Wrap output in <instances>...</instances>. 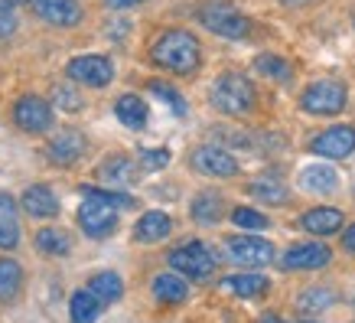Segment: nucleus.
<instances>
[{
  "label": "nucleus",
  "instance_id": "obj_1",
  "mask_svg": "<svg viewBox=\"0 0 355 323\" xmlns=\"http://www.w3.org/2000/svg\"><path fill=\"white\" fill-rule=\"evenodd\" d=\"M150 59L166 72H176V76H193L199 69V40L186 30H166L160 33L150 46Z\"/></svg>",
  "mask_w": 355,
  "mask_h": 323
},
{
  "label": "nucleus",
  "instance_id": "obj_2",
  "mask_svg": "<svg viewBox=\"0 0 355 323\" xmlns=\"http://www.w3.org/2000/svg\"><path fill=\"white\" fill-rule=\"evenodd\" d=\"M212 105L222 111V115H232V118H241L254 108V85L248 82V76L241 72H225L212 85Z\"/></svg>",
  "mask_w": 355,
  "mask_h": 323
},
{
  "label": "nucleus",
  "instance_id": "obj_3",
  "mask_svg": "<svg viewBox=\"0 0 355 323\" xmlns=\"http://www.w3.org/2000/svg\"><path fill=\"white\" fill-rule=\"evenodd\" d=\"M199 23H202L205 30L218 33V36H228V40H241V36H248V30H251V23H248L245 13H238L225 0H209V3H202V7H199Z\"/></svg>",
  "mask_w": 355,
  "mask_h": 323
},
{
  "label": "nucleus",
  "instance_id": "obj_4",
  "mask_svg": "<svg viewBox=\"0 0 355 323\" xmlns=\"http://www.w3.org/2000/svg\"><path fill=\"white\" fill-rule=\"evenodd\" d=\"M170 268L180 271L183 278L205 281L216 274V255L202 242H183V245H176L170 251Z\"/></svg>",
  "mask_w": 355,
  "mask_h": 323
},
{
  "label": "nucleus",
  "instance_id": "obj_5",
  "mask_svg": "<svg viewBox=\"0 0 355 323\" xmlns=\"http://www.w3.org/2000/svg\"><path fill=\"white\" fill-rule=\"evenodd\" d=\"M300 108L306 115H339L345 108V85L336 82V78H320L313 85L303 88L300 95Z\"/></svg>",
  "mask_w": 355,
  "mask_h": 323
},
{
  "label": "nucleus",
  "instance_id": "obj_6",
  "mask_svg": "<svg viewBox=\"0 0 355 323\" xmlns=\"http://www.w3.org/2000/svg\"><path fill=\"white\" fill-rule=\"evenodd\" d=\"M228 248V258L241 265V268H264L274 261V245L268 238H258V235H232L225 242Z\"/></svg>",
  "mask_w": 355,
  "mask_h": 323
},
{
  "label": "nucleus",
  "instance_id": "obj_7",
  "mask_svg": "<svg viewBox=\"0 0 355 323\" xmlns=\"http://www.w3.org/2000/svg\"><path fill=\"white\" fill-rule=\"evenodd\" d=\"M13 124L26 134H43V131L53 128V108L40 95H23L13 105Z\"/></svg>",
  "mask_w": 355,
  "mask_h": 323
},
{
  "label": "nucleus",
  "instance_id": "obj_8",
  "mask_svg": "<svg viewBox=\"0 0 355 323\" xmlns=\"http://www.w3.org/2000/svg\"><path fill=\"white\" fill-rule=\"evenodd\" d=\"M65 72L72 82H82L88 88H105L114 78V65H111L108 56H76L65 65Z\"/></svg>",
  "mask_w": 355,
  "mask_h": 323
},
{
  "label": "nucleus",
  "instance_id": "obj_9",
  "mask_svg": "<svg viewBox=\"0 0 355 323\" xmlns=\"http://www.w3.org/2000/svg\"><path fill=\"white\" fill-rule=\"evenodd\" d=\"M78 226L88 238H108L118 229V213L114 206L98 203V199H85L78 206Z\"/></svg>",
  "mask_w": 355,
  "mask_h": 323
},
{
  "label": "nucleus",
  "instance_id": "obj_10",
  "mask_svg": "<svg viewBox=\"0 0 355 323\" xmlns=\"http://www.w3.org/2000/svg\"><path fill=\"white\" fill-rule=\"evenodd\" d=\"M310 151L316 154V157H326V160H345V157L355 151V128L336 124V128L316 134V138L310 140Z\"/></svg>",
  "mask_w": 355,
  "mask_h": 323
},
{
  "label": "nucleus",
  "instance_id": "obj_11",
  "mask_svg": "<svg viewBox=\"0 0 355 323\" xmlns=\"http://www.w3.org/2000/svg\"><path fill=\"white\" fill-rule=\"evenodd\" d=\"M333 261V251L323 245V242H297V245L287 248V255L280 258V268L284 271H316L326 268Z\"/></svg>",
  "mask_w": 355,
  "mask_h": 323
},
{
  "label": "nucleus",
  "instance_id": "obj_12",
  "mask_svg": "<svg viewBox=\"0 0 355 323\" xmlns=\"http://www.w3.org/2000/svg\"><path fill=\"white\" fill-rule=\"evenodd\" d=\"M193 167L202 176H218V180H232L238 173V160L222 147H199L193 154Z\"/></svg>",
  "mask_w": 355,
  "mask_h": 323
},
{
  "label": "nucleus",
  "instance_id": "obj_13",
  "mask_svg": "<svg viewBox=\"0 0 355 323\" xmlns=\"http://www.w3.org/2000/svg\"><path fill=\"white\" fill-rule=\"evenodd\" d=\"M33 13L49 26H76L82 20L78 0H33Z\"/></svg>",
  "mask_w": 355,
  "mask_h": 323
},
{
  "label": "nucleus",
  "instance_id": "obj_14",
  "mask_svg": "<svg viewBox=\"0 0 355 323\" xmlns=\"http://www.w3.org/2000/svg\"><path fill=\"white\" fill-rule=\"evenodd\" d=\"M82 154H85V138H82L78 131L55 134V138L49 140V147H46V157H49L55 167H69V163H76Z\"/></svg>",
  "mask_w": 355,
  "mask_h": 323
},
{
  "label": "nucleus",
  "instance_id": "obj_15",
  "mask_svg": "<svg viewBox=\"0 0 355 323\" xmlns=\"http://www.w3.org/2000/svg\"><path fill=\"white\" fill-rule=\"evenodd\" d=\"M300 229H306L310 235H336L343 229V213L333 206H316L300 215Z\"/></svg>",
  "mask_w": 355,
  "mask_h": 323
},
{
  "label": "nucleus",
  "instance_id": "obj_16",
  "mask_svg": "<svg viewBox=\"0 0 355 323\" xmlns=\"http://www.w3.org/2000/svg\"><path fill=\"white\" fill-rule=\"evenodd\" d=\"M153 297L166 307H176V304H183L189 297V284L183 281L180 271H163L153 278Z\"/></svg>",
  "mask_w": 355,
  "mask_h": 323
},
{
  "label": "nucleus",
  "instance_id": "obj_17",
  "mask_svg": "<svg viewBox=\"0 0 355 323\" xmlns=\"http://www.w3.org/2000/svg\"><path fill=\"white\" fill-rule=\"evenodd\" d=\"M20 203H23V209H26V215H33V219H49V215L59 213V199H55V193L43 183L26 186Z\"/></svg>",
  "mask_w": 355,
  "mask_h": 323
},
{
  "label": "nucleus",
  "instance_id": "obj_18",
  "mask_svg": "<svg viewBox=\"0 0 355 323\" xmlns=\"http://www.w3.org/2000/svg\"><path fill=\"white\" fill-rule=\"evenodd\" d=\"M173 232V219L166 213H144L134 226V238L144 242V245H153V242H163V238Z\"/></svg>",
  "mask_w": 355,
  "mask_h": 323
},
{
  "label": "nucleus",
  "instance_id": "obj_19",
  "mask_svg": "<svg viewBox=\"0 0 355 323\" xmlns=\"http://www.w3.org/2000/svg\"><path fill=\"white\" fill-rule=\"evenodd\" d=\"M98 176L108 186H128L137 180V163L130 157H108V160L98 167Z\"/></svg>",
  "mask_w": 355,
  "mask_h": 323
},
{
  "label": "nucleus",
  "instance_id": "obj_20",
  "mask_svg": "<svg viewBox=\"0 0 355 323\" xmlns=\"http://www.w3.org/2000/svg\"><path fill=\"white\" fill-rule=\"evenodd\" d=\"M114 115H118V121L130 131L147 128V101L140 95H121L118 105H114Z\"/></svg>",
  "mask_w": 355,
  "mask_h": 323
},
{
  "label": "nucleus",
  "instance_id": "obj_21",
  "mask_svg": "<svg viewBox=\"0 0 355 323\" xmlns=\"http://www.w3.org/2000/svg\"><path fill=\"white\" fill-rule=\"evenodd\" d=\"M36 251L46 258H65L72 251V238L65 229H40L36 232Z\"/></svg>",
  "mask_w": 355,
  "mask_h": 323
},
{
  "label": "nucleus",
  "instance_id": "obj_22",
  "mask_svg": "<svg viewBox=\"0 0 355 323\" xmlns=\"http://www.w3.org/2000/svg\"><path fill=\"white\" fill-rule=\"evenodd\" d=\"M101 307H105V304L92 294V288H85V291L72 294V301H69V317H72V323H95L98 317H101Z\"/></svg>",
  "mask_w": 355,
  "mask_h": 323
},
{
  "label": "nucleus",
  "instance_id": "obj_23",
  "mask_svg": "<svg viewBox=\"0 0 355 323\" xmlns=\"http://www.w3.org/2000/svg\"><path fill=\"white\" fill-rule=\"evenodd\" d=\"M222 288L238 294V297H261V294L270 288V281L264 278V274H228V278L222 281Z\"/></svg>",
  "mask_w": 355,
  "mask_h": 323
},
{
  "label": "nucleus",
  "instance_id": "obj_24",
  "mask_svg": "<svg viewBox=\"0 0 355 323\" xmlns=\"http://www.w3.org/2000/svg\"><path fill=\"white\" fill-rule=\"evenodd\" d=\"M300 183L303 190H310V193H333L336 186H339V176H336L333 167H306L300 173Z\"/></svg>",
  "mask_w": 355,
  "mask_h": 323
},
{
  "label": "nucleus",
  "instance_id": "obj_25",
  "mask_svg": "<svg viewBox=\"0 0 355 323\" xmlns=\"http://www.w3.org/2000/svg\"><path fill=\"white\" fill-rule=\"evenodd\" d=\"M23 291V268L13 258H0V301L10 304Z\"/></svg>",
  "mask_w": 355,
  "mask_h": 323
},
{
  "label": "nucleus",
  "instance_id": "obj_26",
  "mask_svg": "<svg viewBox=\"0 0 355 323\" xmlns=\"http://www.w3.org/2000/svg\"><path fill=\"white\" fill-rule=\"evenodd\" d=\"M88 288H92V294H95L101 304H114V301H121V294H124V284H121V278L114 271H98L95 278L88 281Z\"/></svg>",
  "mask_w": 355,
  "mask_h": 323
},
{
  "label": "nucleus",
  "instance_id": "obj_27",
  "mask_svg": "<svg viewBox=\"0 0 355 323\" xmlns=\"http://www.w3.org/2000/svg\"><path fill=\"white\" fill-rule=\"evenodd\" d=\"M248 193L254 196V199H261V203H270V206H284L287 203V186L280 183V180H274V176H258L254 183L248 186Z\"/></svg>",
  "mask_w": 355,
  "mask_h": 323
},
{
  "label": "nucleus",
  "instance_id": "obj_28",
  "mask_svg": "<svg viewBox=\"0 0 355 323\" xmlns=\"http://www.w3.org/2000/svg\"><path fill=\"white\" fill-rule=\"evenodd\" d=\"M193 219L199 226H216L222 219V196L218 193H199L193 199Z\"/></svg>",
  "mask_w": 355,
  "mask_h": 323
},
{
  "label": "nucleus",
  "instance_id": "obj_29",
  "mask_svg": "<svg viewBox=\"0 0 355 323\" xmlns=\"http://www.w3.org/2000/svg\"><path fill=\"white\" fill-rule=\"evenodd\" d=\"M254 72H261L264 78H270V82H291L293 69L287 59H280V56H270V53H261L258 59H254Z\"/></svg>",
  "mask_w": 355,
  "mask_h": 323
},
{
  "label": "nucleus",
  "instance_id": "obj_30",
  "mask_svg": "<svg viewBox=\"0 0 355 323\" xmlns=\"http://www.w3.org/2000/svg\"><path fill=\"white\" fill-rule=\"evenodd\" d=\"M333 304H336L333 288H310V291H303L300 297H297V307L306 313H323V310H329Z\"/></svg>",
  "mask_w": 355,
  "mask_h": 323
},
{
  "label": "nucleus",
  "instance_id": "obj_31",
  "mask_svg": "<svg viewBox=\"0 0 355 323\" xmlns=\"http://www.w3.org/2000/svg\"><path fill=\"white\" fill-rule=\"evenodd\" d=\"M82 196H85V199H98V203H108V206H114V209H128V206H134V199H130L128 193H118V190L82 186Z\"/></svg>",
  "mask_w": 355,
  "mask_h": 323
},
{
  "label": "nucleus",
  "instance_id": "obj_32",
  "mask_svg": "<svg viewBox=\"0 0 355 323\" xmlns=\"http://www.w3.org/2000/svg\"><path fill=\"white\" fill-rule=\"evenodd\" d=\"M232 222H235L238 229L258 232V229H268V215L258 213V209H251V206H238L235 213H232Z\"/></svg>",
  "mask_w": 355,
  "mask_h": 323
},
{
  "label": "nucleus",
  "instance_id": "obj_33",
  "mask_svg": "<svg viewBox=\"0 0 355 323\" xmlns=\"http://www.w3.org/2000/svg\"><path fill=\"white\" fill-rule=\"evenodd\" d=\"M170 163V151L166 147H140V167L144 170H160Z\"/></svg>",
  "mask_w": 355,
  "mask_h": 323
},
{
  "label": "nucleus",
  "instance_id": "obj_34",
  "mask_svg": "<svg viewBox=\"0 0 355 323\" xmlns=\"http://www.w3.org/2000/svg\"><path fill=\"white\" fill-rule=\"evenodd\" d=\"M150 92H153L157 98H163V101H166V105H170L176 115H186V101L180 98V92H176V88L163 85V82H150Z\"/></svg>",
  "mask_w": 355,
  "mask_h": 323
},
{
  "label": "nucleus",
  "instance_id": "obj_35",
  "mask_svg": "<svg viewBox=\"0 0 355 323\" xmlns=\"http://www.w3.org/2000/svg\"><path fill=\"white\" fill-rule=\"evenodd\" d=\"M20 245V229H17V219H0V248L3 251H13Z\"/></svg>",
  "mask_w": 355,
  "mask_h": 323
},
{
  "label": "nucleus",
  "instance_id": "obj_36",
  "mask_svg": "<svg viewBox=\"0 0 355 323\" xmlns=\"http://www.w3.org/2000/svg\"><path fill=\"white\" fill-rule=\"evenodd\" d=\"M53 98H55V105L65 108V111H78V108H82V98H78L69 85H55Z\"/></svg>",
  "mask_w": 355,
  "mask_h": 323
},
{
  "label": "nucleus",
  "instance_id": "obj_37",
  "mask_svg": "<svg viewBox=\"0 0 355 323\" xmlns=\"http://www.w3.org/2000/svg\"><path fill=\"white\" fill-rule=\"evenodd\" d=\"M17 30V13H13V3L10 0H0V40L3 36H13Z\"/></svg>",
  "mask_w": 355,
  "mask_h": 323
},
{
  "label": "nucleus",
  "instance_id": "obj_38",
  "mask_svg": "<svg viewBox=\"0 0 355 323\" xmlns=\"http://www.w3.org/2000/svg\"><path fill=\"white\" fill-rule=\"evenodd\" d=\"M0 219H17V206L7 193H0Z\"/></svg>",
  "mask_w": 355,
  "mask_h": 323
},
{
  "label": "nucleus",
  "instance_id": "obj_39",
  "mask_svg": "<svg viewBox=\"0 0 355 323\" xmlns=\"http://www.w3.org/2000/svg\"><path fill=\"white\" fill-rule=\"evenodd\" d=\"M343 245H345V251H349V255H355V226H349V229H345Z\"/></svg>",
  "mask_w": 355,
  "mask_h": 323
},
{
  "label": "nucleus",
  "instance_id": "obj_40",
  "mask_svg": "<svg viewBox=\"0 0 355 323\" xmlns=\"http://www.w3.org/2000/svg\"><path fill=\"white\" fill-rule=\"evenodd\" d=\"M108 7H118V10H124V7H137V3H144V0H105Z\"/></svg>",
  "mask_w": 355,
  "mask_h": 323
},
{
  "label": "nucleus",
  "instance_id": "obj_41",
  "mask_svg": "<svg viewBox=\"0 0 355 323\" xmlns=\"http://www.w3.org/2000/svg\"><path fill=\"white\" fill-rule=\"evenodd\" d=\"M261 323H284V320H280V317H264Z\"/></svg>",
  "mask_w": 355,
  "mask_h": 323
},
{
  "label": "nucleus",
  "instance_id": "obj_42",
  "mask_svg": "<svg viewBox=\"0 0 355 323\" xmlns=\"http://www.w3.org/2000/svg\"><path fill=\"white\" fill-rule=\"evenodd\" d=\"M10 3H33V0H10Z\"/></svg>",
  "mask_w": 355,
  "mask_h": 323
},
{
  "label": "nucleus",
  "instance_id": "obj_43",
  "mask_svg": "<svg viewBox=\"0 0 355 323\" xmlns=\"http://www.w3.org/2000/svg\"><path fill=\"white\" fill-rule=\"evenodd\" d=\"M284 3H303V0H284Z\"/></svg>",
  "mask_w": 355,
  "mask_h": 323
}]
</instances>
